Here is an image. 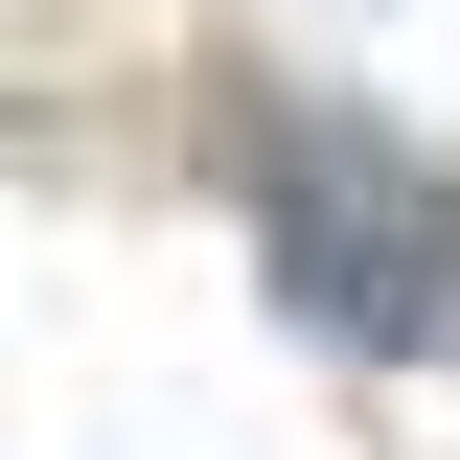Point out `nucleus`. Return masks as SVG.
<instances>
[{
    "instance_id": "obj_1",
    "label": "nucleus",
    "mask_w": 460,
    "mask_h": 460,
    "mask_svg": "<svg viewBox=\"0 0 460 460\" xmlns=\"http://www.w3.org/2000/svg\"><path fill=\"white\" fill-rule=\"evenodd\" d=\"M277 277H299V323H345V345H438L460 323V230H438V184H414L392 138L277 115Z\"/></svg>"
}]
</instances>
